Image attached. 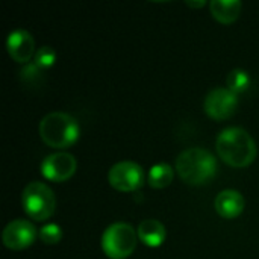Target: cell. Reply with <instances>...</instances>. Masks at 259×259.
<instances>
[{"label":"cell","mask_w":259,"mask_h":259,"mask_svg":"<svg viewBox=\"0 0 259 259\" xmlns=\"http://www.w3.org/2000/svg\"><path fill=\"white\" fill-rule=\"evenodd\" d=\"M219 156L231 167L243 168L256 158V144L250 134L241 127H228L217 138Z\"/></svg>","instance_id":"obj_1"},{"label":"cell","mask_w":259,"mask_h":259,"mask_svg":"<svg viewBox=\"0 0 259 259\" xmlns=\"http://www.w3.org/2000/svg\"><path fill=\"white\" fill-rule=\"evenodd\" d=\"M176 171L188 185L208 184L217 173V162L211 152L191 147L184 150L176 159Z\"/></svg>","instance_id":"obj_2"},{"label":"cell","mask_w":259,"mask_h":259,"mask_svg":"<svg viewBox=\"0 0 259 259\" xmlns=\"http://www.w3.org/2000/svg\"><path fill=\"white\" fill-rule=\"evenodd\" d=\"M77 121L65 112H50L39 123L41 140L53 149H67L79 138Z\"/></svg>","instance_id":"obj_3"},{"label":"cell","mask_w":259,"mask_h":259,"mask_svg":"<svg viewBox=\"0 0 259 259\" xmlns=\"http://www.w3.org/2000/svg\"><path fill=\"white\" fill-rule=\"evenodd\" d=\"M138 232L127 223L118 222L111 225L102 237V249L111 259L129 258L137 247Z\"/></svg>","instance_id":"obj_4"},{"label":"cell","mask_w":259,"mask_h":259,"mask_svg":"<svg viewBox=\"0 0 259 259\" xmlns=\"http://www.w3.org/2000/svg\"><path fill=\"white\" fill-rule=\"evenodd\" d=\"M21 203L26 214L36 222L50 219L56 208V199L52 188L42 182L27 184L23 190Z\"/></svg>","instance_id":"obj_5"},{"label":"cell","mask_w":259,"mask_h":259,"mask_svg":"<svg viewBox=\"0 0 259 259\" xmlns=\"http://www.w3.org/2000/svg\"><path fill=\"white\" fill-rule=\"evenodd\" d=\"M108 181L112 188L123 193H132L144 184V171L137 162L121 161L111 167Z\"/></svg>","instance_id":"obj_6"},{"label":"cell","mask_w":259,"mask_h":259,"mask_svg":"<svg viewBox=\"0 0 259 259\" xmlns=\"http://www.w3.org/2000/svg\"><path fill=\"white\" fill-rule=\"evenodd\" d=\"M203 108L211 118L228 120L238 108V96L228 88H214L208 93Z\"/></svg>","instance_id":"obj_7"},{"label":"cell","mask_w":259,"mask_h":259,"mask_svg":"<svg viewBox=\"0 0 259 259\" xmlns=\"http://www.w3.org/2000/svg\"><path fill=\"white\" fill-rule=\"evenodd\" d=\"M77 168V162L73 155L59 152L49 155L41 164V173L46 179L52 182H65L68 181Z\"/></svg>","instance_id":"obj_8"},{"label":"cell","mask_w":259,"mask_h":259,"mask_svg":"<svg viewBox=\"0 0 259 259\" xmlns=\"http://www.w3.org/2000/svg\"><path fill=\"white\" fill-rule=\"evenodd\" d=\"M35 238H36L35 226L30 222L21 219L8 223L2 234L3 244L11 250H23L32 246Z\"/></svg>","instance_id":"obj_9"},{"label":"cell","mask_w":259,"mask_h":259,"mask_svg":"<svg viewBox=\"0 0 259 259\" xmlns=\"http://www.w3.org/2000/svg\"><path fill=\"white\" fill-rule=\"evenodd\" d=\"M6 49L9 56L20 64H27L32 56H35V39L33 36L24 30V29H17L9 33L8 41H6Z\"/></svg>","instance_id":"obj_10"},{"label":"cell","mask_w":259,"mask_h":259,"mask_svg":"<svg viewBox=\"0 0 259 259\" xmlns=\"http://www.w3.org/2000/svg\"><path fill=\"white\" fill-rule=\"evenodd\" d=\"M244 197L235 190H225L222 191L214 202L215 211L223 219H235L244 211Z\"/></svg>","instance_id":"obj_11"},{"label":"cell","mask_w":259,"mask_h":259,"mask_svg":"<svg viewBox=\"0 0 259 259\" xmlns=\"http://www.w3.org/2000/svg\"><path fill=\"white\" fill-rule=\"evenodd\" d=\"M137 232H138V238L141 240V243H144L149 247H159L165 241V237H167L164 225L155 219L143 220Z\"/></svg>","instance_id":"obj_12"},{"label":"cell","mask_w":259,"mask_h":259,"mask_svg":"<svg viewBox=\"0 0 259 259\" xmlns=\"http://www.w3.org/2000/svg\"><path fill=\"white\" fill-rule=\"evenodd\" d=\"M209 8L217 21L222 24H231L240 17L243 5L240 0H212Z\"/></svg>","instance_id":"obj_13"},{"label":"cell","mask_w":259,"mask_h":259,"mask_svg":"<svg viewBox=\"0 0 259 259\" xmlns=\"http://www.w3.org/2000/svg\"><path fill=\"white\" fill-rule=\"evenodd\" d=\"M147 182L152 188H165L173 182V168L162 162L150 168L147 175Z\"/></svg>","instance_id":"obj_14"},{"label":"cell","mask_w":259,"mask_h":259,"mask_svg":"<svg viewBox=\"0 0 259 259\" xmlns=\"http://www.w3.org/2000/svg\"><path fill=\"white\" fill-rule=\"evenodd\" d=\"M226 85H228V90H231L232 93H235V94L238 96L240 93H244V91L249 88V85H250V77H249L247 71L237 68V70H232V71L228 74V77H226Z\"/></svg>","instance_id":"obj_15"},{"label":"cell","mask_w":259,"mask_h":259,"mask_svg":"<svg viewBox=\"0 0 259 259\" xmlns=\"http://www.w3.org/2000/svg\"><path fill=\"white\" fill-rule=\"evenodd\" d=\"M33 61H35L33 64L38 65L41 70H46V68H49V67H52L55 64L56 53H55V50L52 47L44 46V47H41V49L36 50V53L33 56Z\"/></svg>","instance_id":"obj_16"},{"label":"cell","mask_w":259,"mask_h":259,"mask_svg":"<svg viewBox=\"0 0 259 259\" xmlns=\"http://www.w3.org/2000/svg\"><path fill=\"white\" fill-rule=\"evenodd\" d=\"M38 235L44 244H56L62 238V229L58 225L50 223V225H46L44 228H41Z\"/></svg>","instance_id":"obj_17"},{"label":"cell","mask_w":259,"mask_h":259,"mask_svg":"<svg viewBox=\"0 0 259 259\" xmlns=\"http://www.w3.org/2000/svg\"><path fill=\"white\" fill-rule=\"evenodd\" d=\"M20 73H21V80L27 83H38L42 77V70L35 64H26V67Z\"/></svg>","instance_id":"obj_18"},{"label":"cell","mask_w":259,"mask_h":259,"mask_svg":"<svg viewBox=\"0 0 259 259\" xmlns=\"http://www.w3.org/2000/svg\"><path fill=\"white\" fill-rule=\"evenodd\" d=\"M187 5H188V6H191V8H202V6H205V5H206V2H203V0H202V2H191V0H188V2H187Z\"/></svg>","instance_id":"obj_19"}]
</instances>
